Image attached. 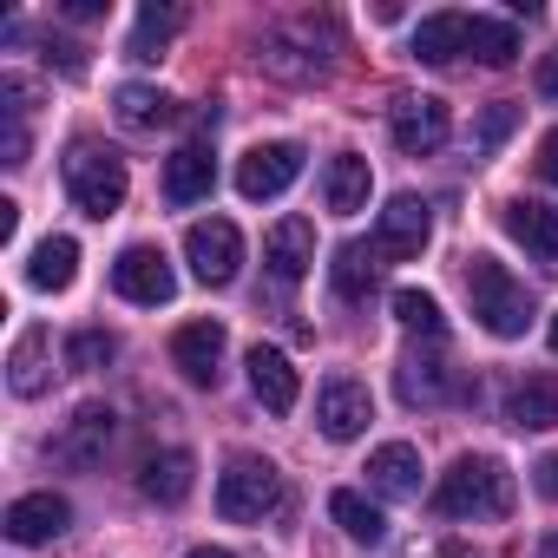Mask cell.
Here are the masks:
<instances>
[{
	"instance_id": "42",
	"label": "cell",
	"mask_w": 558,
	"mask_h": 558,
	"mask_svg": "<svg viewBox=\"0 0 558 558\" xmlns=\"http://www.w3.org/2000/svg\"><path fill=\"white\" fill-rule=\"evenodd\" d=\"M184 558H236V551H223V545H191Z\"/></svg>"
},
{
	"instance_id": "1",
	"label": "cell",
	"mask_w": 558,
	"mask_h": 558,
	"mask_svg": "<svg viewBox=\"0 0 558 558\" xmlns=\"http://www.w3.org/2000/svg\"><path fill=\"white\" fill-rule=\"evenodd\" d=\"M434 512L440 519H506L512 512V473L493 453H466V460H453L440 473Z\"/></svg>"
},
{
	"instance_id": "13",
	"label": "cell",
	"mask_w": 558,
	"mask_h": 558,
	"mask_svg": "<svg viewBox=\"0 0 558 558\" xmlns=\"http://www.w3.org/2000/svg\"><path fill=\"white\" fill-rule=\"evenodd\" d=\"M112 434H119V414L93 401V408H80V414L66 421V434H60L47 453H53L60 466H99V460H106V447H112Z\"/></svg>"
},
{
	"instance_id": "21",
	"label": "cell",
	"mask_w": 558,
	"mask_h": 558,
	"mask_svg": "<svg viewBox=\"0 0 558 558\" xmlns=\"http://www.w3.org/2000/svg\"><path fill=\"white\" fill-rule=\"evenodd\" d=\"M362 473H368V486H375L381 499H414V493H421V453H414L408 440H388V447H375Z\"/></svg>"
},
{
	"instance_id": "29",
	"label": "cell",
	"mask_w": 558,
	"mask_h": 558,
	"mask_svg": "<svg viewBox=\"0 0 558 558\" xmlns=\"http://www.w3.org/2000/svg\"><path fill=\"white\" fill-rule=\"evenodd\" d=\"M329 519H336L355 545H381V538H388L381 506H375V499H362V493H349V486H342V493H329Z\"/></svg>"
},
{
	"instance_id": "15",
	"label": "cell",
	"mask_w": 558,
	"mask_h": 558,
	"mask_svg": "<svg viewBox=\"0 0 558 558\" xmlns=\"http://www.w3.org/2000/svg\"><path fill=\"white\" fill-rule=\"evenodd\" d=\"M506 236L538 263V269H558V210L551 204H532V197H512L506 204Z\"/></svg>"
},
{
	"instance_id": "32",
	"label": "cell",
	"mask_w": 558,
	"mask_h": 558,
	"mask_svg": "<svg viewBox=\"0 0 558 558\" xmlns=\"http://www.w3.org/2000/svg\"><path fill=\"white\" fill-rule=\"evenodd\" d=\"M395 323L414 329V336H440L447 329V316H440V303L427 290H395Z\"/></svg>"
},
{
	"instance_id": "2",
	"label": "cell",
	"mask_w": 558,
	"mask_h": 558,
	"mask_svg": "<svg viewBox=\"0 0 558 558\" xmlns=\"http://www.w3.org/2000/svg\"><path fill=\"white\" fill-rule=\"evenodd\" d=\"M466 303H473V323H480L486 336H499V342L525 336V323H532L525 283H519L506 263H493V256H473V263H466Z\"/></svg>"
},
{
	"instance_id": "18",
	"label": "cell",
	"mask_w": 558,
	"mask_h": 558,
	"mask_svg": "<svg viewBox=\"0 0 558 558\" xmlns=\"http://www.w3.org/2000/svg\"><path fill=\"white\" fill-rule=\"evenodd\" d=\"M323 197H329L336 217L368 210V197H375V171H368V158H362V151H336L329 171H323Z\"/></svg>"
},
{
	"instance_id": "44",
	"label": "cell",
	"mask_w": 558,
	"mask_h": 558,
	"mask_svg": "<svg viewBox=\"0 0 558 558\" xmlns=\"http://www.w3.org/2000/svg\"><path fill=\"white\" fill-rule=\"evenodd\" d=\"M538 558H558V532H545V538H538Z\"/></svg>"
},
{
	"instance_id": "31",
	"label": "cell",
	"mask_w": 558,
	"mask_h": 558,
	"mask_svg": "<svg viewBox=\"0 0 558 558\" xmlns=\"http://www.w3.org/2000/svg\"><path fill=\"white\" fill-rule=\"evenodd\" d=\"M401 401H408V408H421V401H447V368L408 355V362H401Z\"/></svg>"
},
{
	"instance_id": "43",
	"label": "cell",
	"mask_w": 558,
	"mask_h": 558,
	"mask_svg": "<svg viewBox=\"0 0 558 558\" xmlns=\"http://www.w3.org/2000/svg\"><path fill=\"white\" fill-rule=\"evenodd\" d=\"M434 558H473V545H440Z\"/></svg>"
},
{
	"instance_id": "34",
	"label": "cell",
	"mask_w": 558,
	"mask_h": 558,
	"mask_svg": "<svg viewBox=\"0 0 558 558\" xmlns=\"http://www.w3.org/2000/svg\"><path fill=\"white\" fill-rule=\"evenodd\" d=\"M512 125H519V106H486L480 125H473V145H480V151H499Z\"/></svg>"
},
{
	"instance_id": "28",
	"label": "cell",
	"mask_w": 558,
	"mask_h": 558,
	"mask_svg": "<svg viewBox=\"0 0 558 558\" xmlns=\"http://www.w3.org/2000/svg\"><path fill=\"white\" fill-rule=\"evenodd\" d=\"M112 106H119V125H125V132H158V125L178 119V99L158 93V86H119Z\"/></svg>"
},
{
	"instance_id": "24",
	"label": "cell",
	"mask_w": 558,
	"mask_h": 558,
	"mask_svg": "<svg viewBox=\"0 0 558 558\" xmlns=\"http://www.w3.org/2000/svg\"><path fill=\"white\" fill-rule=\"evenodd\" d=\"M47 349H53V336H47V329H27V336L14 342V355H8V388H14L21 401L47 395V381H53V362H47Z\"/></svg>"
},
{
	"instance_id": "35",
	"label": "cell",
	"mask_w": 558,
	"mask_h": 558,
	"mask_svg": "<svg viewBox=\"0 0 558 558\" xmlns=\"http://www.w3.org/2000/svg\"><path fill=\"white\" fill-rule=\"evenodd\" d=\"M47 66H60L66 80H80V73H86V47H73V40H47Z\"/></svg>"
},
{
	"instance_id": "41",
	"label": "cell",
	"mask_w": 558,
	"mask_h": 558,
	"mask_svg": "<svg viewBox=\"0 0 558 558\" xmlns=\"http://www.w3.org/2000/svg\"><path fill=\"white\" fill-rule=\"evenodd\" d=\"M14 236H21V204L0 197V243H14Z\"/></svg>"
},
{
	"instance_id": "33",
	"label": "cell",
	"mask_w": 558,
	"mask_h": 558,
	"mask_svg": "<svg viewBox=\"0 0 558 558\" xmlns=\"http://www.w3.org/2000/svg\"><path fill=\"white\" fill-rule=\"evenodd\" d=\"M112 355H119V336H106V329H80L66 342V368H106Z\"/></svg>"
},
{
	"instance_id": "40",
	"label": "cell",
	"mask_w": 558,
	"mask_h": 558,
	"mask_svg": "<svg viewBox=\"0 0 558 558\" xmlns=\"http://www.w3.org/2000/svg\"><path fill=\"white\" fill-rule=\"evenodd\" d=\"M60 14H66V21H99L106 0H60Z\"/></svg>"
},
{
	"instance_id": "17",
	"label": "cell",
	"mask_w": 558,
	"mask_h": 558,
	"mask_svg": "<svg viewBox=\"0 0 558 558\" xmlns=\"http://www.w3.org/2000/svg\"><path fill=\"white\" fill-rule=\"evenodd\" d=\"M250 395L269 408V414H290L296 401H303V381H296V368H290V355L283 349H250Z\"/></svg>"
},
{
	"instance_id": "27",
	"label": "cell",
	"mask_w": 558,
	"mask_h": 558,
	"mask_svg": "<svg viewBox=\"0 0 558 558\" xmlns=\"http://www.w3.org/2000/svg\"><path fill=\"white\" fill-rule=\"evenodd\" d=\"M184 21H191V14L178 8V0H151V8H138V21H132V40H125V53H132V60H158Z\"/></svg>"
},
{
	"instance_id": "19",
	"label": "cell",
	"mask_w": 558,
	"mask_h": 558,
	"mask_svg": "<svg viewBox=\"0 0 558 558\" xmlns=\"http://www.w3.org/2000/svg\"><path fill=\"white\" fill-rule=\"evenodd\" d=\"M191 486H197V460H191L184 447L151 453V460H145V473H138V493H145L151 506H184V499H191Z\"/></svg>"
},
{
	"instance_id": "4",
	"label": "cell",
	"mask_w": 558,
	"mask_h": 558,
	"mask_svg": "<svg viewBox=\"0 0 558 558\" xmlns=\"http://www.w3.org/2000/svg\"><path fill=\"white\" fill-rule=\"evenodd\" d=\"M276 506H283V473H276L269 460L236 453V460L217 473V512H223L230 525H256V519L276 512Z\"/></svg>"
},
{
	"instance_id": "25",
	"label": "cell",
	"mask_w": 558,
	"mask_h": 558,
	"mask_svg": "<svg viewBox=\"0 0 558 558\" xmlns=\"http://www.w3.org/2000/svg\"><path fill=\"white\" fill-rule=\"evenodd\" d=\"M73 276H80V243H73V236L34 243V256H27V283H34V290L60 296V290H73Z\"/></svg>"
},
{
	"instance_id": "30",
	"label": "cell",
	"mask_w": 558,
	"mask_h": 558,
	"mask_svg": "<svg viewBox=\"0 0 558 558\" xmlns=\"http://www.w3.org/2000/svg\"><path fill=\"white\" fill-rule=\"evenodd\" d=\"M466 53H473L480 66H512V60H519V34H512V21L473 14V21H466Z\"/></svg>"
},
{
	"instance_id": "38",
	"label": "cell",
	"mask_w": 558,
	"mask_h": 558,
	"mask_svg": "<svg viewBox=\"0 0 558 558\" xmlns=\"http://www.w3.org/2000/svg\"><path fill=\"white\" fill-rule=\"evenodd\" d=\"M538 99H545V106H558V53H545V60H538Z\"/></svg>"
},
{
	"instance_id": "12",
	"label": "cell",
	"mask_w": 558,
	"mask_h": 558,
	"mask_svg": "<svg viewBox=\"0 0 558 558\" xmlns=\"http://www.w3.org/2000/svg\"><path fill=\"white\" fill-rule=\"evenodd\" d=\"M223 349H230L223 323H184V329L171 336V362L184 368L191 388H217V375H223Z\"/></svg>"
},
{
	"instance_id": "16",
	"label": "cell",
	"mask_w": 558,
	"mask_h": 558,
	"mask_svg": "<svg viewBox=\"0 0 558 558\" xmlns=\"http://www.w3.org/2000/svg\"><path fill=\"white\" fill-rule=\"evenodd\" d=\"M66 525H73V506H66L60 493H27V499L8 506V519H0V532H8L14 545H47V538H60Z\"/></svg>"
},
{
	"instance_id": "23",
	"label": "cell",
	"mask_w": 558,
	"mask_h": 558,
	"mask_svg": "<svg viewBox=\"0 0 558 558\" xmlns=\"http://www.w3.org/2000/svg\"><path fill=\"white\" fill-rule=\"evenodd\" d=\"M329 283H336L342 303H368L375 283H381V256H375V243H342L336 263H329Z\"/></svg>"
},
{
	"instance_id": "36",
	"label": "cell",
	"mask_w": 558,
	"mask_h": 558,
	"mask_svg": "<svg viewBox=\"0 0 558 558\" xmlns=\"http://www.w3.org/2000/svg\"><path fill=\"white\" fill-rule=\"evenodd\" d=\"M0 165H27V119H8V138H0Z\"/></svg>"
},
{
	"instance_id": "8",
	"label": "cell",
	"mask_w": 558,
	"mask_h": 558,
	"mask_svg": "<svg viewBox=\"0 0 558 558\" xmlns=\"http://www.w3.org/2000/svg\"><path fill=\"white\" fill-rule=\"evenodd\" d=\"M296 178H303V145H290V138L256 145V151H243V158H236V191H243L250 204H263V197H283Z\"/></svg>"
},
{
	"instance_id": "10",
	"label": "cell",
	"mask_w": 558,
	"mask_h": 558,
	"mask_svg": "<svg viewBox=\"0 0 558 558\" xmlns=\"http://www.w3.org/2000/svg\"><path fill=\"white\" fill-rule=\"evenodd\" d=\"M427 236H434V210H427L421 197H395V204L381 210V223H375V256L408 263V256L427 250Z\"/></svg>"
},
{
	"instance_id": "20",
	"label": "cell",
	"mask_w": 558,
	"mask_h": 558,
	"mask_svg": "<svg viewBox=\"0 0 558 558\" xmlns=\"http://www.w3.org/2000/svg\"><path fill=\"white\" fill-rule=\"evenodd\" d=\"M210 184H217L210 145H178V151L165 158V197H171V204H204Z\"/></svg>"
},
{
	"instance_id": "26",
	"label": "cell",
	"mask_w": 558,
	"mask_h": 558,
	"mask_svg": "<svg viewBox=\"0 0 558 558\" xmlns=\"http://www.w3.org/2000/svg\"><path fill=\"white\" fill-rule=\"evenodd\" d=\"M466 21H473V14H427V21L414 27V60H421V66H453V60L466 53Z\"/></svg>"
},
{
	"instance_id": "7",
	"label": "cell",
	"mask_w": 558,
	"mask_h": 558,
	"mask_svg": "<svg viewBox=\"0 0 558 558\" xmlns=\"http://www.w3.org/2000/svg\"><path fill=\"white\" fill-rule=\"evenodd\" d=\"M316 27H329V21H290V27H269V34H263V47H256V60H263L276 80H296V86L323 80V73H329V60H323V53H310Z\"/></svg>"
},
{
	"instance_id": "11",
	"label": "cell",
	"mask_w": 558,
	"mask_h": 558,
	"mask_svg": "<svg viewBox=\"0 0 558 558\" xmlns=\"http://www.w3.org/2000/svg\"><path fill=\"white\" fill-rule=\"evenodd\" d=\"M388 132H395V145H401L408 158H434V151L447 145L453 119H447V106H440V99H395Z\"/></svg>"
},
{
	"instance_id": "5",
	"label": "cell",
	"mask_w": 558,
	"mask_h": 558,
	"mask_svg": "<svg viewBox=\"0 0 558 558\" xmlns=\"http://www.w3.org/2000/svg\"><path fill=\"white\" fill-rule=\"evenodd\" d=\"M112 290L125 303H138V310H158V303L178 296V269H171V256L158 243H132V250L112 256Z\"/></svg>"
},
{
	"instance_id": "45",
	"label": "cell",
	"mask_w": 558,
	"mask_h": 558,
	"mask_svg": "<svg viewBox=\"0 0 558 558\" xmlns=\"http://www.w3.org/2000/svg\"><path fill=\"white\" fill-rule=\"evenodd\" d=\"M545 336H551V355H558V316H551V329H545Z\"/></svg>"
},
{
	"instance_id": "3",
	"label": "cell",
	"mask_w": 558,
	"mask_h": 558,
	"mask_svg": "<svg viewBox=\"0 0 558 558\" xmlns=\"http://www.w3.org/2000/svg\"><path fill=\"white\" fill-rule=\"evenodd\" d=\"M125 191H132V178H125V158L112 151V145H93V138H80L73 151H66V197L86 210V217H112L119 204H125Z\"/></svg>"
},
{
	"instance_id": "22",
	"label": "cell",
	"mask_w": 558,
	"mask_h": 558,
	"mask_svg": "<svg viewBox=\"0 0 558 558\" xmlns=\"http://www.w3.org/2000/svg\"><path fill=\"white\" fill-rule=\"evenodd\" d=\"M506 421H512V427H532V434L558 427V375H525V381H512Z\"/></svg>"
},
{
	"instance_id": "6",
	"label": "cell",
	"mask_w": 558,
	"mask_h": 558,
	"mask_svg": "<svg viewBox=\"0 0 558 558\" xmlns=\"http://www.w3.org/2000/svg\"><path fill=\"white\" fill-rule=\"evenodd\" d=\"M184 256H191L197 283L223 290V283H236V269H243V230L230 217H204V223L184 230Z\"/></svg>"
},
{
	"instance_id": "39",
	"label": "cell",
	"mask_w": 558,
	"mask_h": 558,
	"mask_svg": "<svg viewBox=\"0 0 558 558\" xmlns=\"http://www.w3.org/2000/svg\"><path fill=\"white\" fill-rule=\"evenodd\" d=\"M532 486H538L545 499H558V453H545V460L532 466Z\"/></svg>"
},
{
	"instance_id": "14",
	"label": "cell",
	"mask_w": 558,
	"mask_h": 558,
	"mask_svg": "<svg viewBox=\"0 0 558 558\" xmlns=\"http://www.w3.org/2000/svg\"><path fill=\"white\" fill-rule=\"evenodd\" d=\"M263 263H269L276 283H303L310 263H316V223H310V217L269 223V236H263Z\"/></svg>"
},
{
	"instance_id": "37",
	"label": "cell",
	"mask_w": 558,
	"mask_h": 558,
	"mask_svg": "<svg viewBox=\"0 0 558 558\" xmlns=\"http://www.w3.org/2000/svg\"><path fill=\"white\" fill-rule=\"evenodd\" d=\"M538 178H545V184H558V125L538 138Z\"/></svg>"
},
{
	"instance_id": "9",
	"label": "cell",
	"mask_w": 558,
	"mask_h": 558,
	"mask_svg": "<svg viewBox=\"0 0 558 558\" xmlns=\"http://www.w3.org/2000/svg\"><path fill=\"white\" fill-rule=\"evenodd\" d=\"M316 421H323L329 440H355V434H368V421H375V395H368L355 375H329L323 395H316Z\"/></svg>"
}]
</instances>
